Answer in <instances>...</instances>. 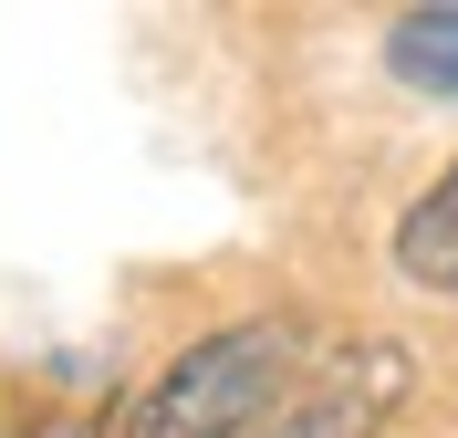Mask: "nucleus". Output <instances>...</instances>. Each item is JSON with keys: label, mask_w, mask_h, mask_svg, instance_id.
Masks as SVG:
<instances>
[{"label": "nucleus", "mask_w": 458, "mask_h": 438, "mask_svg": "<svg viewBox=\"0 0 458 438\" xmlns=\"http://www.w3.org/2000/svg\"><path fill=\"white\" fill-rule=\"evenodd\" d=\"M292 376V334L282 323H229L208 345H188L167 376L125 408V438H250L260 408Z\"/></svg>", "instance_id": "obj_1"}, {"label": "nucleus", "mask_w": 458, "mask_h": 438, "mask_svg": "<svg viewBox=\"0 0 458 438\" xmlns=\"http://www.w3.org/2000/svg\"><path fill=\"white\" fill-rule=\"evenodd\" d=\"M396 271L417 292H458V167L396 219Z\"/></svg>", "instance_id": "obj_3"}, {"label": "nucleus", "mask_w": 458, "mask_h": 438, "mask_svg": "<svg viewBox=\"0 0 458 438\" xmlns=\"http://www.w3.org/2000/svg\"><path fill=\"white\" fill-rule=\"evenodd\" d=\"M396 386H406V345H365V365H334L302 408L271 417V438H375V417L396 408Z\"/></svg>", "instance_id": "obj_2"}, {"label": "nucleus", "mask_w": 458, "mask_h": 438, "mask_svg": "<svg viewBox=\"0 0 458 438\" xmlns=\"http://www.w3.org/2000/svg\"><path fill=\"white\" fill-rule=\"evenodd\" d=\"M11 438H94L84 417H31V428H11Z\"/></svg>", "instance_id": "obj_5"}, {"label": "nucleus", "mask_w": 458, "mask_h": 438, "mask_svg": "<svg viewBox=\"0 0 458 438\" xmlns=\"http://www.w3.org/2000/svg\"><path fill=\"white\" fill-rule=\"evenodd\" d=\"M386 63H396L417 94H448L458 105V11H406L396 42H386Z\"/></svg>", "instance_id": "obj_4"}]
</instances>
